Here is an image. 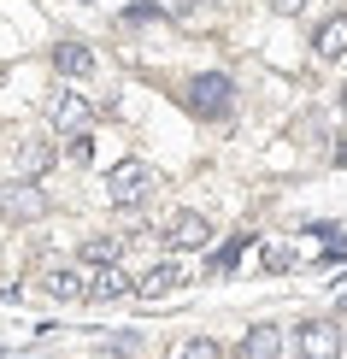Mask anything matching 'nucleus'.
<instances>
[{"label": "nucleus", "mask_w": 347, "mask_h": 359, "mask_svg": "<svg viewBox=\"0 0 347 359\" xmlns=\"http://www.w3.org/2000/svg\"><path fill=\"white\" fill-rule=\"evenodd\" d=\"M265 6H271V12H300L306 0H265Z\"/></svg>", "instance_id": "f3484780"}, {"label": "nucleus", "mask_w": 347, "mask_h": 359, "mask_svg": "<svg viewBox=\"0 0 347 359\" xmlns=\"http://www.w3.org/2000/svg\"><path fill=\"white\" fill-rule=\"evenodd\" d=\"M289 259H294L289 248H265V271H289Z\"/></svg>", "instance_id": "dca6fc26"}, {"label": "nucleus", "mask_w": 347, "mask_h": 359, "mask_svg": "<svg viewBox=\"0 0 347 359\" xmlns=\"http://www.w3.org/2000/svg\"><path fill=\"white\" fill-rule=\"evenodd\" d=\"M236 88H230V77L224 71H206V77H194L189 83V107L200 112V118H230V107H236Z\"/></svg>", "instance_id": "7ed1b4c3"}, {"label": "nucleus", "mask_w": 347, "mask_h": 359, "mask_svg": "<svg viewBox=\"0 0 347 359\" xmlns=\"http://www.w3.org/2000/svg\"><path fill=\"white\" fill-rule=\"evenodd\" d=\"M48 165H53V147L48 142H24L18 147V177H41Z\"/></svg>", "instance_id": "4468645a"}, {"label": "nucleus", "mask_w": 347, "mask_h": 359, "mask_svg": "<svg viewBox=\"0 0 347 359\" xmlns=\"http://www.w3.org/2000/svg\"><path fill=\"white\" fill-rule=\"evenodd\" d=\"M41 289H48L53 301H77V294H88V283H83V271H71V265H53V271L41 277Z\"/></svg>", "instance_id": "9b49d317"}, {"label": "nucleus", "mask_w": 347, "mask_h": 359, "mask_svg": "<svg viewBox=\"0 0 347 359\" xmlns=\"http://www.w3.org/2000/svg\"><path fill=\"white\" fill-rule=\"evenodd\" d=\"M183 283H189V271H183V265H177V259H159L154 271L142 277V289H135V294H147V301H159V294H171V289H183Z\"/></svg>", "instance_id": "6e6552de"}, {"label": "nucleus", "mask_w": 347, "mask_h": 359, "mask_svg": "<svg viewBox=\"0 0 347 359\" xmlns=\"http://www.w3.org/2000/svg\"><path fill=\"white\" fill-rule=\"evenodd\" d=\"M53 71L59 77H88V71H95V53H88L83 41H59L53 48Z\"/></svg>", "instance_id": "9d476101"}, {"label": "nucleus", "mask_w": 347, "mask_h": 359, "mask_svg": "<svg viewBox=\"0 0 347 359\" xmlns=\"http://www.w3.org/2000/svg\"><path fill=\"white\" fill-rule=\"evenodd\" d=\"M154 189H159V177H154V165H142V159H118V165L107 171V201L118 206V212H135Z\"/></svg>", "instance_id": "f257e3e1"}, {"label": "nucleus", "mask_w": 347, "mask_h": 359, "mask_svg": "<svg viewBox=\"0 0 347 359\" xmlns=\"http://www.w3.org/2000/svg\"><path fill=\"white\" fill-rule=\"evenodd\" d=\"M171 359H224V348L212 336H189V341H177L171 348Z\"/></svg>", "instance_id": "2eb2a0df"}, {"label": "nucleus", "mask_w": 347, "mask_h": 359, "mask_svg": "<svg viewBox=\"0 0 347 359\" xmlns=\"http://www.w3.org/2000/svg\"><path fill=\"white\" fill-rule=\"evenodd\" d=\"M130 289H142V283H135V277H124L118 265H100V271L88 277V294H95V301H124Z\"/></svg>", "instance_id": "1a4fd4ad"}, {"label": "nucleus", "mask_w": 347, "mask_h": 359, "mask_svg": "<svg viewBox=\"0 0 347 359\" xmlns=\"http://www.w3.org/2000/svg\"><path fill=\"white\" fill-rule=\"evenodd\" d=\"M118 253H124V236H88L83 242V259L95 265V271L100 265H118Z\"/></svg>", "instance_id": "ddd939ff"}, {"label": "nucleus", "mask_w": 347, "mask_h": 359, "mask_svg": "<svg viewBox=\"0 0 347 359\" xmlns=\"http://www.w3.org/2000/svg\"><path fill=\"white\" fill-rule=\"evenodd\" d=\"M212 6H218V0H212Z\"/></svg>", "instance_id": "6ab92c4d"}, {"label": "nucleus", "mask_w": 347, "mask_h": 359, "mask_svg": "<svg viewBox=\"0 0 347 359\" xmlns=\"http://www.w3.org/2000/svg\"><path fill=\"white\" fill-rule=\"evenodd\" d=\"M165 242L171 248H206L212 242V224H206L200 212H177L171 224H165Z\"/></svg>", "instance_id": "0eeeda50"}, {"label": "nucleus", "mask_w": 347, "mask_h": 359, "mask_svg": "<svg viewBox=\"0 0 347 359\" xmlns=\"http://www.w3.org/2000/svg\"><path fill=\"white\" fill-rule=\"evenodd\" d=\"M294 348H300V359H341V330L329 318H312L294 330Z\"/></svg>", "instance_id": "39448f33"}, {"label": "nucleus", "mask_w": 347, "mask_h": 359, "mask_svg": "<svg viewBox=\"0 0 347 359\" xmlns=\"http://www.w3.org/2000/svg\"><path fill=\"white\" fill-rule=\"evenodd\" d=\"M236 359H283V330L277 324H253V330L236 341Z\"/></svg>", "instance_id": "423d86ee"}, {"label": "nucleus", "mask_w": 347, "mask_h": 359, "mask_svg": "<svg viewBox=\"0 0 347 359\" xmlns=\"http://www.w3.org/2000/svg\"><path fill=\"white\" fill-rule=\"evenodd\" d=\"M324 59H347V12H336L324 29H318V41H312Z\"/></svg>", "instance_id": "f8f14e48"}, {"label": "nucleus", "mask_w": 347, "mask_h": 359, "mask_svg": "<svg viewBox=\"0 0 347 359\" xmlns=\"http://www.w3.org/2000/svg\"><path fill=\"white\" fill-rule=\"evenodd\" d=\"M53 212V194L36 183V177H12L6 189H0V218L6 224H41Z\"/></svg>", "instance_id": "f03ea898"}, {"label": "nucleus", "mask_w": 347, "mask_h": 359, "mask_svg": "<svg viewBox=\"0 0 347 359\" xmlns=\"http://www.w3.org/2000/svg\"><path fill=\"white\" fill-rule=\"evenodd\" d=\"M341 312H347V294H341Z\"/></svg>", "instance_id": "a211bd4d"}, {"label": "nucleus", "mask_w": 347, "mask_h": 359, "mask_svg": "<svg viewBox=\"0 0 347 359\" xmlns=\"http://www.w3.org/2000/svg\"><path fill=\"white\" fill-rule=\"evenodd\" d=\"M41 112H48V124H53V130H65V136H83V130H88V100H83V95H71V88H53Z\"/></svg>", "instance_id": "20e7f679"}]
</instances>
